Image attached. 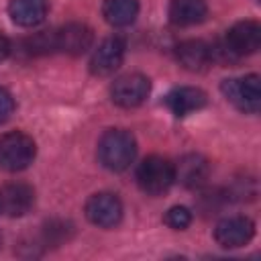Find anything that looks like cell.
Masks as SVG:
<instances>
[{"instance_id": "1", "label": "cell", "mask_w": 261, "mask_h": 261, "mask_svg": "<svg viewBox=\"0 0 261 261\" xmlns=\"http://www.w3.org/2000/svg\"><path fill=\"white\" fill-rule=\"evenodd\" d=\"M137 155V141L130 130L108 128L98 141V159L110 171H124Z\"/></svg>"}, {"instance_id": "2", "label": "cell", "mask_w": 261, "mask_h": 261, "mask_svg": "<svg viewBox=\"0 0 261 261\" xmlns=\"http://www.w3.org/2000/svg\"><path fill=\"white\" fill-rule=\"evenodd\" d=\"M173 163L161 155H149L137 167V184L147 196H163L173 186Z\"/></svg>"}, {"instance_id": "3", "label": "cell", "mask_w": 261, "mask_h": 261, "mask_svg": "<svg viewBox=\"0 0 261 261\" xmlns=\"http://www.w3.org/2000/svg\"><path fill=\"white\" fill-rule=\"evenodd\" d=\"M35 155L37 145L29 135L20 130L0 135V169L22 171L33 163Z\"/></svg>"}, {"instance_id": "4", "label": "cell", "mask_w": 261, "mask_h": 261, "mask_svg": "<svg viewBox=\"0 0 261 261\" xmlns=\"http://www.w3.org/2000/svg\"><path fill=\"white\" fill-rule=\"evenodd\" d=\"M220 90L224 98L241 112L255 114L261 108V86H259V75L249 73L243 77H230L220 84Z\"/></svg>"}, {"instance_id": "5", "label": "cell", "mask_w": 261, "mask_h": 261, "mask_svg": "<svg viewBox=\"0 0 261 261\" xmlns=\"http://www.w3.org/2000/svg\"><path fill=\"white\" fill-rule=\"evenodd\" d=\"M151 92V82L143 73H124L116 77L110 86V98L120 108L141 106Z\"/></svg>"}, {"instance_id": "6", "label": "cell", "mask_w": 261, "mask_h": 261, "mask_svg": "<svg viewBox=\"0 0 261 261\" xmlns=\"http://www.w3.org/2000/svg\"><path fill=\"white\" fill-rule=\"evenodd\" d=\"M86 218L100 228H114L122 220V202L116 194L98 192L86 202Z\"/></svg>"}, {"instance_id": "7", "label": "cell", "mask_w": 261, "mask_h": 261, "mask_svg": "<svg viewBox=\"0 0 261 261\" xmlns=\"http://www.w3.org/2000/svg\"><path fill=\"white\" fill-rule=\"evenodd\" d=\"M224 47L234 57H245L261 47V24L257 20L234 22L224 37Z\"/></svg>"}, {"instance_id": "8", "label": "cell", "mask_w": 261, "mask_h": 261, "mask_svg": "<svg viewBox=\"0 0 261 261\" xmlns=\"http://www.w3.org/2000/svg\"><path fill=\"white\" fill-rule=\"evenodd\" d=\"M94 43V33L84 22H67L53 31V47L65 55H82Z\"/></svg>"}, {"instance_id": "9", "label": "cell", "mask_w": 261, "mask_h": 261, "mask_svg": "<svg viewBox=\"0 0 261 261\" xmlns=\"http://www.w3.org/2000/svg\"><path fill=\"white\" fill-rule=\"evenodd\" d=\"M255 237V222L249 216L222 218L214 228V241L224 249H239Z\"/></svg>"}, {"instance_id": "10", "label": "cell", "mask_w": 261, "mask_h": 261, "mask_svg": "<svg viewBox=\"0 0 261 261\" xmlns=\"http://www.w3.org/2000/svg\"><path fill=\"white\" fill-rule=\"evenodd\" d=\"M35 204V190L24 181H8L0 186V214L8 218L24 216Z\"/></svg>"}, {"instance_id": "11", "label": "cell", "mask_w": 261, "mask_h": 261, "mask_svg": "<svg viewBox=\"0 0 261 261\" xmlns=\"http://www.w3.org/2000/svg\"><path fill=\"white\" fill-rule=\"evenodd\" d=\"M124 59V41L120 37L104 39L90 57V71L94 75H110L114 73Z\"/></svg>"}, {"instance_id": "12", "label": "cell", "mask_w": 261, "mask_h": 261, "mask_svg": "<svg viewBox=\"0 0 261 261\" xmlns=\"http://www.w3.org/2000/svg\"><path fill=\"white\" fill-rule=\"evenodd\" d=\"M208 104V96L204 90L194 88V86H179L173 88L167 96H165V106L169 108V112L177 118H184L192 112L202 110Z\"/></svg>"}, {"instance_id": "13", "label": "cell", "mask_w": 261, "mask_h": 261, "mask_svg": "<svg viewBox=\"0 0 261 261\" xmlns=\"http://www.w3.org/2000/svg\"><path fill=\"white\" fill-rule=\"evenodd\" d=\"M175 181H179L184 188L188 190H196L200 186L206 184L208 175H210V165L208 159L198 155V153H188L184 155L175 165Z\"/></svg>"}, {"instance_id": "14", "label": "cell", "mask_w": 261, "mask_h": 261, "mask_svg": "<svg viewBox=\"0 0 261 261\" xmlns=\"http://www.w3.org/2000/svg\"><path fill=\"white\" fill-rule=\"evenodd\" d=\"M177 61L188 71H202L212 63V51L210 45H206L200 39H188L177 45Z\"/></svg>"}, {"instance_id": "15", "label": "cell", "mask_w": 261, "mask_h": 261, "mask_svg": "<svg viewBox=\"0 0 261 261\" xmlns=\"http://www.w3.org/2000/svg\"><path fill=\"white\" fill-rule=\"evenodd\" d=\"M47 0H10L8 14L14 24L18 27H37L47 16Z\"/></svg>"}, {"instance_id": "16", "label": "cell", "mask_w": 261, "mask_h": 261, "mask_svg": "<svg viewBox=\"0 0 261 261\" xmlns=\"http://www.w3.org/2000/svg\"><path fill=\"white\" fill-rule=\"evenodd\" d=\"M208 6L204 0H171L167 16L177 27H192L206 18Z\"/></svg>"}, {"instance_id": "17", "label": "cell", "mask_w": 261, "mask_h": 261, "mask_svg": "<svg viewBox=\"0 0 261 261\" xmlns=\"http://www.w3.org/2000/svg\"><path fill=\"white\" fill-rule=\"evenodd\" d=\"M139 14V0H104L102 16L112 27H128Z\"/></svg>"}, {"instance_id": "18", "label": "cell", "mask_w": 261, "mask_h": 261, "mask_svg": "<svg viewBox=\"0 0 261 261\" xmlns=\"http://www.w3.org/2000/svg\"><path fill=\"white\" fill-rule=\"evenodd\" d=\"M71 234H73V226H71V222H65V220H49V222H45L43 232H41L45 247L61 245V243L69 241Z\"/></svg>"}, {"instance_id": "19", "label": "cell", "mask_w": 261, "mask_h": 261, "mask_svg": "<svg viewBox=\"0 0 261 261\" xmlns=\"http://www.w3.org/2000/svg\"><path fill=\"white\" fill-rule=\"evenodd\" d=\"M163 222L173 228V230H184L186 226H190L192 222V212L186 208V206H171L165 216H163Z\"/></svg>"}, {"instance_id": "20", "label": "cell", "mask_w": 261, "mask_h": 261, "mask_svg": "<svg viewBox=\"0 0 261 261\" xmlns=\"http://www.w3.org/2000/svg\"><path fill=\"white\" fill-rule=\"evenodd\" d=\"M14 114V98L6 88H0V124Z\"/></svg>"}, {"instance_id": "21", "label": "cell", "mask_w": 261, "mask_h": 261, "mask_svg": "<svg viewBox=\"0 0 261 261\" xmlns=\"http://www.w3.org/2000/svg\"><path fill=\"white\" fill-rule=\"evenodd\" d=\"M10 51H12L10 41H8L4 35H0V61H4V59L10 55Z\"/></svg>"}]
</instances>
